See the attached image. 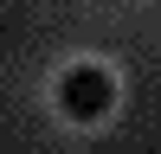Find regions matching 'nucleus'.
Returning a JSON list of instances; mask_svg holds the SVG:
<instances>
[{"mask_svg": "<svg viewBox=\"0 0 161 154\" xmlns=\"http://www.w3.org/2000/svg\"><path fill=\"white\" fill-rule=\"evenodd\" d=\"M116 103V77L103 71V64H71V71L58 77V109L71 116V122H103Z\"/></svg>", "mask_w": 161, "mask_h": 154, "instance_id": "nucleus-1", "label": "nucleus"}]
</instances>
